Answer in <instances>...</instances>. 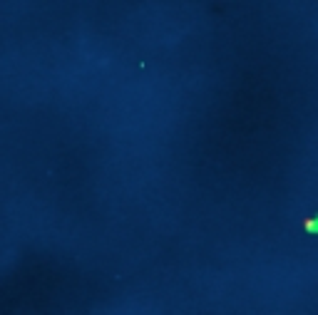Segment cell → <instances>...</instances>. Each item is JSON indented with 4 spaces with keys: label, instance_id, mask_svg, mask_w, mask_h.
Returning <instances> with one entry per match:
<instances>
[{
    "label": "cell",
    "instance_id": "1",
    "mask_svg": "<svg viewBox=\"0 0 318 315\" xmlns=\"http://www.w3.org/2000/svg\"><path fill=\"white\" fill-rule=\"evenodd\" d=\"M303 229L308 231V233H313V236H316V233H318V216H313V219H306V221H303Z\"/></svg>",
    "mask_w": 318,
    "mask_h": 315
}]
</instances>
